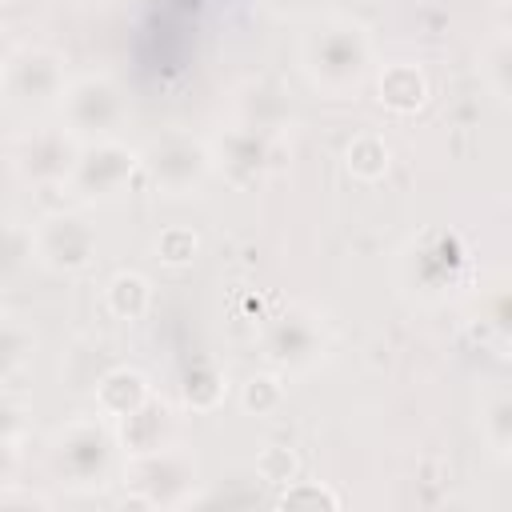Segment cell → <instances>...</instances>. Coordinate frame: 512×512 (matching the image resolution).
Returning a JSON list of instances; mask_svg holds the SVG:
<instances>
[{"label":"cell","instance_id":"obj_28","mask_svg":"<svg viewBox=\"0 0 512 512\" xmlns=\"http://www.w3.org/2000/svg\"><path fill=\"white\" fill-rule=\"evenodd\" d=\"M260 8L280 20H296V16H308L316 8V0H260Z\"/></svg>","mask_w":512,"mask_h":512},{"label":"cell","instance_id":"obj_16","mask_svg":"<svg viewBox=\"0 0 512 512\" xmlns=\"http://www.w3.org/2000/svg\"><path fill=\"white\" fill-rule=\"evenodd\" d=\"M236 108H240V124H252L260 132H280L288 120H292V104L284 96V88H276L272 80H252L240 88L236 96Z\"/></svg>","mask_w":512,"mask_h":512},{"label":"cell","instance_id":"obj_23","mask_svg":"<svg viewBox=\"0 0 512 512\" xmlns=\"http://www.w3.org/2000/svg\"><path fill=\"white\" fill-rule=\"evenodd\" d=\"M152 256H156L164 268H188V264H196V256H200V236H196L188 224H168V228L156 232Z\"/></svg>","mask_w":512,"mask_h":512},{"label":"cell","instance_id":"obj_1","mask_svg":"<svg viewBox=\"0 0 512 512\" xmlns=\"http://www.w3.org/2000/svg\"><path fill=\"white\" fill-rule=\"evenodd\" d=\"M376 64L372 32L352 16H324L300 40V72L328 100H356Z\"/></svg>","mask_w":512,"mask_h":512},{"label":"cell","instance_id":"obj_15","mask_svg":"<svg viewBox=\"0 0 512 512\" xmlns=\"http://www.w3.org/2000/svg\"><path fill=\"white\" fill-rule=\"evenodd\" d=\"M112 432H116V444H124V452H128V456L156 452V448L172 444V440H168V436H172V416H168V408L152 396V400H148V404H140L132 416L116 420V424H112Z\"/></svg>","mask_w":512,"mask_h":512},{"label":"cell","instance_id":"obj_7","mask_svg":"<svg viewBox=\"0 0 512 512\" xmlns=\"http://www.w3.org/2000/svg\"><path fill=\"white\" fill-rule=\"evenodd\" d=\"M32 252H36V264L44 272L72 280V276H84L96 264L100 236H96V224L88 220V212L56 208V212H44L32 224Z\"/></svg>","mask_w":512,"mask_h":512},{"label":"cell","instance_id":"obj_25","mask_svg":"<svg viewBox=\"0 0 512 512\" xmlns=\"http://www.w3.org/2000/svg\"><path fill=\"white\" fill-rule=\"evenodd\" d=\"M296 452L292 448H280V444H272V448H264L260 456H256V480H264V484H288V480H296Z\"/></svg>","mask_w":512,"mask_h":512},{"label":"cell","instance_id":"obj_6","mask_svg":"<svg viewBox=\"0 0 512 512\" xmlns=\"http://www.w3.org/2000/svg\"><path fill=\"white\" fill-rule=\"evenodd\" d=\"M136 176H140V148L124 144L120 136H104V140L80 144L64 188L80 204H112L128 192V184Z\"/></svg>","mask_w":512,"mask_h":512},{"label":"cell","instance_id":"obj_3","mask_svg":"<svg viewBox=\"0 0 512 512\" xmlns=\"http://www.w3.org/2000/svg\"><path fill=\"white\" fill-rule=\"evenodd\" d=\"M116 432L104 416H72L48 436V468L56 480L96 488L112 472Z\"/></svg>","mask_w":512,"mask_h":512},{"label":"cell","instance_id":"obj_4","mask_svg":"<svg viewBox=\"0 0 512 512\" xmlns=\"http://www.w3.org/2000/svg\"><path fill=\"white\" fill-rule=\"evenodd\" d=\"M140 172L160 196L188 200V196H200L204 184L212 180V148L208 140L184 128H172V132H160L148 148H140Z\"/></svg>","mask_w":512,"mask_h":512},{"label":"cell","instance_id":"obj_9","mask_svg":"<svg viewBox=\"0 0 512 512\" xmlns=\"http://www.w3.org/2000/svg\"><path fill=\"white\" fill-rule=\"evenodd\" d=\"M260 348L268 368H276L280 376H300L312 372L324 352H328V328L320 324L316 312L308 308H288L280 316H272L260 332Z\"/></svg>","mask_w":512,"mask_h":512},{"label":"cell","instance_id":"obj_31","mask_svg":"<svg viewBox=\"0 0 512 512\" xmlns=\"http://www.w3.org/2000/svg\"><path fill=\"white\" fill-rule=\"evenodd\" d=\"M76 4H92V0H76Z\"/></svg>","mask_w":512,"mask_h":512},{"label":"cell","instance_id":"obj_19","mask_svg":"<svg viewBox=\"0 0 512 512\" xmlns=\"http://www.w3.org/2000/svg\"><path fill=\"white\" fill-rule=\"evenodd\" d=\"M236 400H240L244 416H256V420L276 416V412L284 408V400H288V376H280L276 368L252 372V376H244V384H240Z\"/></svg>","mask_w":512,"mask_h":512},{"label":"cell","instance_id":"obj_22","mask_svg":"<svg viewBox=\"0 0 512 512\" xmlns=\"http://www.w3.org/2000/svg\"><path fill=\"white\" fill-rule=\"evenodd\" d=\"M480 80L488 84V92L508 104V92H512V48H508V36L496 32L484 48H480Z\"/></svg>","mask_w":512,"mask_h":512},{"label":"cell","instance_id":"obj_18","mask_svg":"<svg viewBox=\"0 0 512 512\" xmlns=\"http://www.w3.org/2000/svg\"><path fill=\"white\" fill-rule=\"evenodd\" d=\"M32 264H36L32 224H24V220H0V292L4 288H16L28 276Z\"/></svg>","mask_w":512,"mask_h":512},{"label":"cell","instance_id":"obj_12","mask_svg":"<svg viewBox=\"0 0 512 512\" xmlns=\"http://www.w3.org/2000/svg\"><path fill=\"white\" fill-rule=\"evenodd\" d=\"M92 396H96V412H100L108 424H116V420L132 416L140 404L152 400V384H148V376H144L140 368L116 364V368H108V372L96 380Z\"/></svg>","mask_w":512,"mask_h":512},{"label":"cell","instance_id":"obj_29","mask_svg":"<svg viewBox=\"0 0 512 512\" xmlns=\"http://www.w3.org/2000/svg\"><path fill=\"white\" fill-rule=\"evenodd\" d=\"M16 468H20V452L12 440H0V488L16 480Z\"/></svg>","mask_w":512,"mask_h":512},{"label":"cell","instance_id":"obj_11","mask_svg":"<svg viewBox=\"0 0 512 512\" xmlns=\"http://www.w3.org/2000/svg\"><path fill=\"white\" fill-rule=\"evenodd\" d=\"M212 172L224 176V184H232L236 192H248L256 184H264V176L272 172V136L252 128V124H228L220 128L212 140Z\"/></svg>","mask_w":512,"mask_h":512},{"label":"cell","instance_id":"obj_21","mask_svg":"<svg viewBox=\"0 0 512 512\" xmlns=\"http://www.w3.org/2000/svg\"><path fill=\"white\" fill-rule=\"evenodd\" d=\"M228 392V380L216 364L208 360H196L188 372H184V384H180V396H184V408L192 412H212Z\"/></svg>","mask_w":512,"mask_h":512},{"label":"cell","instance_id":"obj_13","mask_svg":"<svg viewBox=\"0 0 512 512\" xmlns=\"http://www.w3.org/2000/svg\"><path fill=\"white\" fill-rule=\"evenodd\" d=\"M376 100L396 116H412L428 104V76L412 60H392L376 72Z\"/></svg>","mask_w":512,"mask_h":512},{"label":"cell","instance_id":"obj_26","mask_svg":"<svg viewBox=\"0 0 512 512\" xmlns=\"http://www.w3.org/2000/svg\"><path fill=\"white\" fill-rule=\"evenodd\" d=\"M24 432H28V408H24L16 396L0 392V440L20 444V440H24Z\"/></svg>","mask_w":512,"mask_h":512},{"label":"cell","instance_id":"obj_24","mask_svg":"<svg viewBox=\"0 0 512 512\" xmlns=\"http://www.w3.org/2000/svg\"><path fill=\"white\" fill-rule=\"evenodd\" d=\"M480 436L488 440V448L504 460L508 456V444H512V400L504 392H496L480 416Z\"/></svg>","mask_w":512,"mask_h":512},{"label":"cell","instance_id":"obj_20","mask_svg":"<svg viewBox=\"0 0 512 512\" xmlns=\"http://www.w3.org/2000/svg\"><path fill=\"white\" fill-rule=\"evenodd\" d=\"M36 356V332L20 316H0V384L16 380Z\"/></svg>","mask_w":512,"mask_h":512},{"label":"cell","instance_id":"obj_17","mask_svg":"<svg viewBox=\"0 0 512 512\" xmlns=\"http://www.w3.org/2000/svg\"><path fill=\"white\" fill-rule=\"evenodd\" d=\"M344 168L352 180L360 184H376L388 176L392 168V148L380 132H356L348 144H344Z\"/></svg>","mask_w":512,"mask_h":512},{"label":"cell","instance_id":"obj_10","mask_svg":"<svg viewBox=\"0 0 512 512\" xmlns=\"http://www.w3.org/2000/svg\"><path fill=\"white\" fill-rule=\"evenodd\" d=\"M76 152H80V140L64 124L32 128L12 148V172L32 188H64L76 164Z\"/></svg>","mask_w":512,"mask_h":512},{"label":"cell","instance_id":"obj_30","mask_svg":"<svg viewBox=\"0 0 512 512\" xmlns=\"http://www.w3.org/2000/svg\"><path fill=\"white\" fill-rule=\"evenodd\" d=\"M0 32H4V28H0ZM8 52H12V48H4V36H0V68H4V56H8Z\"/></svg>","mask_w":512,"mask_h":512},{"label":"cell","instance_id":"obj_5","mask_svg":"<svg viewBox=\"0 0 512 512\" xmlns=\"http://www.w3.org/2000/svg\"><path fill=\"white\" fill-rule=\"evenodd\" d=\"M68 80V56L52 44H16L0 68V92L20 112L56 108Z\"/></svg>","mask_w":512,"mask_h":512},{"label":"cell","instance_id":"obj_27","mask_svg":"<svg viewBox=\"0 0 512 512\" xmlns=\"http://www.w3.org/2000/svg\"><path fill=\"white\" fill-rule=\"evenodd\" d=\"M276 504H328V508H336L340 496L328 492V488H316V484H308V480H288L284 492L276 496Z\"/></svg>","mask_w":512,"mask_h":512},{"label":"cell","instance_id":"obj_14","mask_svg":"<svg viewBox=\"0 0 512 512\" xmlns=\"http://www.w3.org/2000/svg\"><path fill=\"white\" fill-rule=\"evenodd\" d=\"M152 300H156L152 280H148L144 272H136V268L112 272V276L104 280V292H100L104 312H108L112 320H120V324H140V320L152 312Z\"/></svg>","mask_w":512,"mask_h":512},{"label":"cell","instance_id":"obj_8","mask_svg":"<svg viewBox=\"0 0 512 512\" xmlns=\"http://www.w3.org/2000/svg\"><path fill=\"white\" fill-rule=\"evenodd\" d=\"M60 120L64 128L84 144V140H104L116 136V128L128 120V96L108 72H84L72 76L64 96H60Z\"/></svg>","mask_w":512,"mask_h":512},{"label":"cell","instance_id":"obj_2","mask_svg":"<svg viewBox=\"0 0 512 512\" xmlns=\"http://www.w3.org/2000/svg\"><path fill=\"white\" fill-rule=\"evenodd\" d=\"M196 484H200L196 456L172 440L156 452L128 456L120 500L140 504V508H176V504H188L196 496Z\"/></svg>","mask_w":512,"mask_h":512}]
</instances>
